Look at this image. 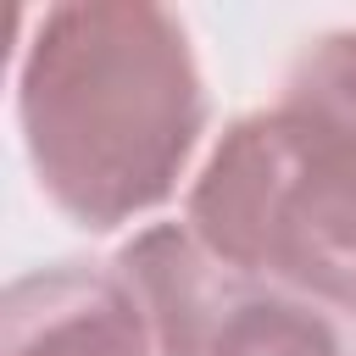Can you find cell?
<instances>
[{
	"instance_id": "1",
	"label": "cell",
	"mask_w": 356,
	"mask_h": 356,
	"mask_svg": "<svg viewBox=\"0 0 356 356\" xmlns=\"http://www.w3.org/2000/svg\"><path fill=\"white\" fill-rule=\"evenodd\" d=\"M211 122L178 11L150 0L50 6L17 61V128L39 195L111 234L167 206Z\"/></svg>"
},
{
	"instance_id": "2",
	"label": "cell",
	"mask_w": 356,
	"mask_h": 356,
	"mask_svg": "<svg viewBox=\"0 0 356 356\" xmlns=\"http://www.w3.org/2000/svg\"><path fill=\"white\" fill-rule=\"evenodd\" d=\"M184 228L239 278L356 317V128L289 100L222 128Z\"/></svg>"
},
{
	"instance_id": "3",
	"label": "cell",
	"mask_w": 356,
	"mask_h": 356,
	"mask_svg": "<svg viewBox=\"0 0 356 356\" xmlns=\"http://www.w3.org/2000/svg\"><path fill=\"white\" fill-rule=\"evenodd\" d=\"M0 356H161L111 261H50L6 284Z\"/></svg>"
},
{
	"instance_id": "4",
	"label": "cell",
	"mask_w": 356,
	"mask_h": 356,
	"mask_svg": "<svg viewBox=\"0 0 356 356\" xmlns=\"http://www.w3.org/2000/svg\"><path fill=\"white\" fill-rule=\"evenodd\" d=\"M111 267L128 278L161 356H206V345H211L217 323L228 317V306L239 300V289L256 284V278L228 273L184 222L139 228L111 256Z\"/></svg>"
},
{
	"instance_id": "5",
	"label": "cell",
	"mask_w": 356,
	"mask_h": 356,
	"mask_svg": "<svg viewBox=\"0 0 356 356\" xmlns=\"http://www.w3.org/2000/svg\"><path fill=\"white\" fill-rule=\"evenodd\" d=\"M206 356H345V339L323 317V306L245 284L228 317L217 323Z\"/></svg>"
},
{
	"instance_id": "6",
	"label": "cell",
	"mask_w": 356,
	"mask_h": 356,
	"mask_svg": "<svg viewBox=\"0 0 356 356\" xmlns=\"http://www.w3.org/2000/svg\"><path fill=\"white\" fill-rule=\"evenodd\" d=\"M278 100L356 128V28H339V33L312 39V44L295 56Z\"/></svg>"
}]
</instances>
